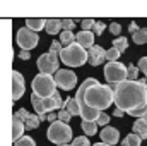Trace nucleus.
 <instances>
[{
  "label": "nucleus",
  "instance_id": "a878e982",
  "mask_svg": "<svg viewBox=\"0 0 147 146\" xmlns=\"http://www.w3.org/2000/svg\"><path fill=\"white\" fill-rule=\"evenodd\" d=\"M14 146H36V141L31 136H22L19 141H16Z\"/></svg>",
  "mask_w": 147,
  "mask_h": 146
},
{
  "label": "nucleus",
  "instance_id": "a19ab883",
  "mask_svg": "<svg viewBox=\"0 0 147 146\" xmlns=\"http://www.w3.org/2000/svg\"><path fill=\"white\" fill-rule=\"evenodd\" d=\"M48 120H50V124H53V122H57V120H58V112H57V113H53V112H50V113H48Z\"/></svg>",
  "mask_w": 147,
  "mask_h": 146
},
{
  "label": "nucleus",
  "instance_id": "7c9ffc66",
  "mask_svg": "<svg viewBox=\"0 0 147 146\" xmlns=\"http://www.w3.org/2000/svg\"><path fill=\"white\" fill-rule=\"evenodd\" d=\"M128 81H137V76H139V67H135L134 64H128Z\"/></svg>",
  "mask_w": 147,
  "mask_h": 146
},
{
  "label": "nucleus",
  "instance_id": "4468645a",
  "mask_svg": "<svg viewBox=\"0 0 147 146\" xmlns=\"http://www.w3.org/2000/svg\"><path fill=\"white\" fill-rule=\"evenodd\" d=\"M24 131H26L24 122H22L19 117L12 115V141H14V143H16V141H19V139L24 136Z\"/></svg>",
  "mask_w": 147,
  "mask_h": 146
},
{
  "label": "nucleus",
  "instance_id": "4be33fe9",
  "mask_svg": "<svg viewBox=\"0 0 147 146\" xmlns=\"http://www.w3.org/2000/svg\"><path fill=\"white\" fill-rule=\"evenodd\" d=\"M80 127H82V131H84V134H86V136H94V134L98 132V122H89V120H82Z\"/></svg>",
  "mask_w": 147,
  "mask_h": 146
},
{
  "label": "nucleus",
  "instance_id": "0eeeda50",
  "mask_svg": "<svg viewBox=\"0 0 147 146\" xmlns=\"http://www.w3.org/2000/svg\"><path fill=\"white\" fill-rule=\"evenodd\" d=\"M58 64H60V55H55V53H50V52L39 55L36 60L39 74H48V76H53V74H57L60 71Z\"/></svg>",
  "mask_w": 147,
  "mask_h": 146
},
{
  "label": "nucleus",
  "instance_id": "412c9836",
  "mask_svg": "<svg viewBox=\"0 0 147 146\" xmlns=\"http://www.w3.org/2000/svg\"><path fill=\"white\" fill-rule=\"evenodd\" d=\"M63 108L67 110L70 115H80V107H79L75 98H67V102L63 103Z\"/></svg>",
  "mask_w": 147,
  "mask_h": 146
},
{
  "label": "nucleus",
  "instance_id": "bb28decb",
  "mask_svg": "<svg viewBox=\"0 0 147 146\" xmlns=\"http://www.w3.org/2000/svg\"><path fill=\"white\" fill-rule=\"evenodd\" d=\"M120 55H121V53H120L116 48H113V46H111L110 50H106V60H108V62H118Z\"/></svg>",
  "mask_w": 147,
  "mask_h": 146
},
{
  "label": "nucleus",
  "instance_id": "f8f14e48",
  "mask_svg": "<svg viewBox=\"0 0 147 146\" xmlns=\"http://www.w3.org/2000/svg\"><path fill=\"white\" fill-rule=\"evenodd\" d=\"M99 136H101V143H106V145H111V146H115L116 143H118V139H120L118 129L110 127V126L103 127V131L99 132Z\"/></svg>",
  "mask_w": 147,
  "mask_h": 146
},
{
  "label": "nucleus",
  "instance_id": "e433bc0d",
  "mask_svg": "<svg viewBox=\"0 0 147 146\" xmlns=\"http://www.w3.org/2000/svg\"><path fill=\"white\" fill-rule=\"evenodd\" d=\"M98 126H101V127L110 126V115L105 113V112H101V115H99V119H98Z\"/></svg>",
  "mask_w": 147,
  "mask_h": 146
},
{
  "label": "nucleus",
  "instance_id": "6ab92c4d",
  "mask_svg": "<svg viewBox=\"0 0 147 146\" xmlns=\"http://www.w3.org/2000/svg\"><path fill=\"white\" fill-rule=\"evenodd\" d=\"M46 33L48 35H57V33H62V21L60 19H48L46 21Z\"/></svg>",
  "mask_w": 147,
  "mask_h": 146
},
{
  "label": "nucleus",
  "instance_id": "f704fd0d",
  "mask_svg": "<svg viewBox=\"0 0 147 146\" xmlns=\"http://www.w3.org/2000/svg\"><path fill=\"white\" fill-rule=\"evenodd\" d=\"M75 28V21L72 19H62V29L63 31H72Z\"/></svg>",
  "mask_w": 147,
  "mask_h": 146
},
{
  "label": "nucleus",
  "instance_id": "20e7f679",
  "mask_svg": "<svg viewBox=\"0 0 147 146\" xmlns=\"http://www.w3.org/2000/svg\"><path fill=\"white\" fill-rule=\"evenodd\" d=\"M46 138H48V141H51L53 145H57V146L69 145L72 141V127L69 124H65V122L57 120V122L50 124Z\"/></svg>",
  "mask_w": 147,
  "mask_h": 146
},
{
  "label": "nucleus",
  "instance_id": "aec40b11",
  "mask_svg": "<svg viewBox=\"0 0 147 146\" xmlns=\"http://www.w3.org/2000/svg\"><path fill=\"white\" fill-rule=\"evenodd\" d=\"M60 43L65 46H70L74 43H77V35H74L72 31H62L60 33Z\"/></svg>",
  "mask_w": 147,
  "mask_h": 146
},
{
  "label": "nucleus",
  "instance_id": "1a4fd4ad",
  "mask_svg": "<svg viewBox=\"0 0 147 146\" xmlns=\"http://www.w3.org/2000/svg\"><path fill=\"white\" fill-rule=\"evenodd\" d=\"M55 83L63 91H70V89H74L77 86V76L70 69H60L55 74Z\"/></svg>",
  "mask_w": 147,
  "mask_h": 146
},
{
  "label": "nucleus",
  "instance_id": "f257e3e1",
  "mask_svg": "<svg viewBox=\"0 0 147 146\" xmlns=\"http://www.w3.org/2000/svg\"><path fill=\"white\" fill-rule=\"evenodd\" d=\"M115 105L116 108L130 113L147 103V79L142 81H123L115 88Z\"/></svg>",
  "mask_w": 147,
  "mask_h": 146
},
{
  "label": "nucleus",
  "instance_id": "4c0bfd02",
  "mask_svg": "<svg viewBox=\"0 0 147 146\" xmlns=\"http://www.w3.org/2000/svg\"><path fill=\"white\" fill-rule=\"evenodd\" d=\"M110 33H111V35H115V36L120 38V33H121V24H120V23H115V21H113V23L110 24Z\"/></svg>",
  "mask_w": 147,
  "mask_h": 146
},
{
  "label": "nucleus",
  "instance_id": "72a5a7b5",
  "mask_svg": "<svg viewBox=\"0 0 147 146\" xmlns=\"http://www.w3.org/2000/svg\"><path fill=\"white\" fill-rule=\"evenodd\" d=\"M70 119H72V115H70V113H69L65 108H62L60 112H58V120H60V122L69 124V122H70Z\"/></svg>",
  "mask_w": 147,
  "mask_h": 146
},
{
  "label": "nucleus",
  "instance_id": "cd10ccee",
  "mask_svg": "<svg viewBox=\"0 0 147 146\" xmlns=\"http://www.w3.org/2000/svg\"><path fill=\"white\" fill-rule=\"evenodd\" d=\"M128 115H132V117H135V119H140V117H147V103L146 105H142L140 108L137 110H132Z\"/></svg>",
  "mask_w": 147,
  "mask_h": 146
},
{
  "label": "nucleus",
  "instance_id": "58836bf2",
  "mask_svg": "<svg viewBox=\"0 0 147 146\" xmlns=\"http://www.w3.org/2000/svg\"><path fill=\"white\" fill-rule=\"evenodd\" d=\"M139 69H140V72L146 74V79H147V57H142L140 60H139V65H137Z\"/></svg>",
  "mask_w": 147,
  "mask_h": 146
},
{
  "label": "nucleus",
  "instance_id": "7ed1b4c3",
  "mask_svg": "<svg viewBox=\"0 0 147 146\" xmlns=\"http://www.w3.org/2000/svg\"><path fill=\"white\" fill-rule=\"evenodd\" d=\"M60 60L67 67H80L86 62H89V50L80 46L79 43H74L70 46H65L60 53Z\"/></svg>",
  "mask_w": 147,
  "mask_h": 146
},
{
  "label": "nucleus",
  "instance_id": "6e6552de",
  "mask_svg": "<svg viewBox=\"0 0 147 146\" xmlns=\"http://www.w3.org/2000/svg\"><path fill=\"white\" fill-rule=\"evenodd\" d=\"M16 40H17V45L21 46V50H28V52H31L38 43H39L38 33H34L33 29H29V28H26V26L17 31Z\"/></svg>",
  "mask_w": 147,
  "mask_h": 146
},
{
  "label": "nucleus",
  "instance_id": "ddd939ff",
  "mask_svg": "<svg viewBox=\"0 0 147 146\" xmlns=\"http://www.w3.org/2000/svg\"><path fill=\"white\" fill-rule=\"evenodd\" d=\"M105 60H106V50L98 46V45H94L89 50V64L96 67V65H101Z\"/></svg>",
  "mask_w": 147,
  "mask_h": 146
},
{
  "label": "nucleus",
  "instance_id": "c9c22d12",
  "mask_svg": "<svg viewBox=\"0 0 147 146\" xmlns=\"http://www.w3.org/2000/svg\"><path fill=\"white\" fill-rule=\"evenodd\" d=\"M105 29H106V24H105L103 21H96V26H94V29H92L94 35H96V36H101Z\"/></svg>",
  "mask_w": 147,
  "mask_h": 146
},
{
  "label": "nucleus",
  "instance_id": "c85d7f7f",
  "mask_svg": "<svg viewBox=\"0 0 147 146\" xmlns=\"http://www.w3.org/2000/svg\"><path fill=\"white\" fill-rule=\"evenodd\" d=\"M80 26H82V31H91V29H94L96 21L94 19H82L80 21Z\"/></svg>",
  "mask_w": 147,
  "mask_h": 146
},
{
  "label": "nucleus",
  "instance_id": "c03bdc74",
  "mask_svg": "<svg viewBox=\"0 0 147 146\" xmlns=\"http://www.w3.org/2000/svg\"><path fill=\"white\" fill-rule=\"evenodd\" d=\"M92 146H111V145H106V143H96V145H92Z\"/></svg>",
  "mask_w": 147,
  "mask_h": 146
},
{
  "label": "nucleus",
  "instance_id": "473e14b6",
  "mask_svg": "<svg viewBox=\"0 0 147 146\" xmlns=\"http://www.w3.org/2000/svg\"><path fill=\"white\" fill-rule=\"evenodd\" d=\"M53 102H55V110H58V112H60V110L63 108V103H65V102H63V98L60 96V93H58V91L53 95Z\"/></svg>",
  "mask_w": 147,
  "mask_h": 146
},
{
  "label": "nucleus",
  "instance_id": "b1692460",
  "mask_svg": "<svg viewBox=\"0 0 147 146\" xmlns=\"http://www.w3.org/2000/svg\"><path fill=\"white\" fill-rule=\"evenodd\" d=\"M132 40H134L135 45H144V43H147V28H140L137 33H134L132 35Z\"/></svg>",
  "mask_w": 147,
  "mask_h": 146
},
{
  "label": "nucleus",
  "instance_id": "a211bd4d",
  "mask_svg": "<svg viewBox=\"0 0 147 146\" xmlns=\"http://www.w3.org/2000/svg\"><path fill=\"white\" fill-rule=\"evenodd\" d=\"M26 28H29L36 33V31H41L43 28H46V21L41 17H29V19H26Z\"/></svg>",
  "mask_w": 147,
  "mask_h": 146
},
{
  "label": "nucleus",
  "instance_id": "c756f323",
  "mask_svg": "<svg viewBox=\"0 0 147 146\" xmlns=\"http://www.w3.org/2000/svg\"><path fill=\"white\" fill-rule=\"evenodd\" d=\"M63 50V45L60 41H51L50 43V53H55V55H60Z\"/></svg>",
  "mask_w": 147,
  "mask_h": 146
},
{
  "label": "nucleus",
  "instance_id": "f03ea898",
  "mask_svg": "<svg viewBox=\"0 0 147 146\" xmlns=\"http://www.w3.org/2000/svg\"><path fill=\"white\" fill-rule=\"evenodd\" d=\"M84 100H86L87 107L98 110V112H105L110 105L115 103V89L110 84H101L98 81L86 91Z\"/></svg>",
  "mask_w": 147,
  "mask_h": 146
},
{
  "label": "nucleus",
  "instance_id": "a18cd8bd",
  "mask_svg": "<svg viewBox=\"0 0 147 146\" xmlns=\"http://www.w3.org/2000/svg\"><path fill=\"white\" fill-rule=\"evenodd\" d=\"M63 146H72V145H63Z\"/></svg>",
  "mask_w": 147,
  "mask_h": 146
},
{
  "label": "nucleus",
  "instance_id": "37998d69",
  "mask_svg": "<svg viewBox=\"0 0 147 146\" xmlns=\"http://www.w3.org/2000/svg\"><path fill=\"white\" fill-rule=\"evenodd\" d=\"M113 115H115V117H121V115H125V112H123V110H120V108H115Z\"/></svg>",
  "mask_w": 147,
  "mask_h": 146
},
{
  "label": "nucleus",
  "instance_id": "dca6fc26",
  "mask_svg": "<svg viewBox=\"0 0 147 146\" xmlns=\"http://www.w3.org/2000/svg\"><path fill=\"white\" fill-rule=\"evenodd\" d=\"M134 132L140 138V139H147V117H140L134 122L132 126Z\"/></svg>",
  "mask_w": 147,
  "mask_h": 146
},
{
  "label": "nucleus",
  "instance_id": "2eb2a0df",
  "mask_svg": "<svg viewBox=\"0 0 147 146\" xmlns=\"http://www.w3.org/2000/svg\"><path fill=\"white\" fill-rule=\"evenodd\" d=\"M77 43L84 46L86 50H91L94 46V33L92 31H80L77 33Z\"/></svg>",
  "mask_w": 147,
  "mask_h": 146
},
{
  "label": "nucleus",
  "instance_id": "5701e85b",
  "mask_svg": "<svg viewBox=\"0 0 147 146\" xmlns=\"http://www.w3.org/2000/svg\"><path fill=\"white\" fill-rule=\"evenodd\" d=\"M140 145H142V139H140L135 132L125 136V139L121 141V146H140Z\"/></svg>",
  "mask_w": 147,
  "mask_h": 146
},
{
  "label": "nucleus",
  "instance_id": "ea45409f",
  "mask_svg": "<svg viewBox=\"0 0 147 146\" xmlns=\"http://www.w3.org/2000/svg\"><path fill=\"white\" fill-rule=\"evenodd\" d=\"M29 57H31V55H29L28 50H21V52H19V59H22V60H29Z\"/></svg>",
  "mask_w": 147,
  "mask_h": 146
},
{
  "label": "nucleus",
  "instance_id": "2f4dec72",
  "mask_svg": "<svg viewBox=\"0 0 147 146\" xmlns=\"http://www.w3.org/2000/svg\"><path fill=\"white\" fill-rule=\"evenodd\" d=\"M72 146H92L91 141L87 139V136H79L72 141Z\"/></svg>",
  "mask_w": 147,
  "mask_h": 146
},
{
  "label": "nucleus",
  "instance_id": "423d86ee",
  "mask_svg": "<svg viewBox=\"0 0 147 146\" xmlns=\"http://www.w3.org/2000/svg\"><path fill=\"white\" fill-rule=\"evenodd\" d=\"M105 77L111 88H115L116 84L128 81V67L121 62H108L105 65Z\"/></svg>",
  "mask_w": 147,
  "mask_h": 146
},
{
  "label": "nucleus",
  "instance_id": "9b49d317",
  "mask_svg": "<svg viewBox=\"0 0 147 146\" xmlns=\"http://www.w3.org/2000/svg\"><path fill=\"white\" fill-rule=\"evenodd\" d=\"M26 91V83L22 74L17 71H12V102H17Z\"/></svg>",
  "mask_w": 147,
  "mask_h": 146
},
{
  "label": "nucleus",
  "instance_id": "393cba45",
  "mask_svg": "<svg viewBox=\"0 0 147 146\" xmlns=\"http://www.w3.org/2000/svg\"><path fill=\"white\" fill-rule=\"evenodd\" d=\"M127 46H128V40L125 36H120V38H115L113 40V48H116L120 53H123L127 50Z\"/></svg>",
  "mask_w": 147,
  "mask_h": 146
},
{
  "label": "nucleus",
  "instance_id": "79ce46f5",
  "mask_svg": "<svg viewBox=\"0 0 147 146\" xmlns=\"http://www.w3.org/2000/svg\"><path fill=\"white\" fill-rule=\"evenodd\" d=\"M128 29H130V33L134 35V33H137V31H139L140 28L137 26V23H134V21H132V23H130V26H128Z\"/></svg>",
  "mask_w": 147,
  "mask_h": 146
},
{
  "label": "nucleus",
  "instance_id": "9d476101",
  "mask_svg": "<svg viewBox=\"0 0 147 146\" xmlns=\"http://www.w3.org/2000/svg\"><path fill=\"white\" fill-rule=\"evenodd\" d=\"M14 115H16V117H19V119L24 122V126H26V129H28V131L36 129L38 126L41 124L39 115H38V113H29L26 108H19L16 113H14Z\"/></svg>",
  "mask_w": 147,
  "mask_h": 146
},
{
  "label": "nucleus",
  "instance_id": "39448f33",
  "mask_svg": "<svg viewBox=\"0 0 147 146\" xmlns=\"http://www.w3.org/2000/svg\"><path fill=\"white\" fill-rule=\"evenodd\" d=\"M33 93L38 95L39 98H51L57 93V83H55V76H48V74H38L31 83Z\"/></svg>",
  "mask_w": 147,
  "mask_h": 146
},
{
  "label": "nucleus",
  "instance_id": "f3484780",
  "mask_svg": "<svg viewBox=\"0 0 147 146\" xmlns=\"http://www.w3.org/2000/svg\"><path fill=\"white\" fill-rule=\"evenodd\" d=\"M31 103L34 107V112L38 115H43V113H48V108H46V100L45 98H39L38 95H31Z\"/></svg>",
  "mask_w": 147,
  "mask_h": 146
}]
</instances>
